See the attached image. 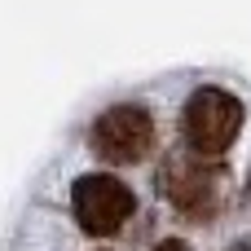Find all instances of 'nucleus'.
Instances as JSON below:
<instances>
[{
  "label": "nucleus",
  "instance_id": "20e7f679",
  "mask_svg": "<svg viewBox=\"0 0 251 251\" xmlns=\"http://www.w3.org/2000/svg\"><path fill=\"white\" fill-rule=\"evenodd\" d=\"M93 150L106 163H141L154 150V119L141 106H110L97 124H93Z\"/></svg>",
  "mask_w": 251,
  "mask_h": 251
},
{
  "label": "nucleus",
  "instance_id": "f03ea898",
  "mask_svg": "<svg viewBox=\"0 0 251 251\" xmlns=\"http://www.w3.org/2000/svg\"><path fill=\"white\" fill-rule=\"evenodd\" d=\"M71 212L79 221L84 234L106 238L115 229H124V221L137 212V194L119 181V176H79L71 190Z\"/></svg>",
  "mask_w": 251,
  "mask_h": 251
},
{
  "label": "nucleus",
  "instance_id": "7ed1b4c3",
  "mask_svg": "<svg viewBox=\"0 0 251 251\" xmlns=\"http://www.w3.org/2000/svg\"><path fill=\"white\" fill-rule=\"evenodd\" d=\"M221 185V172H216V159L212 154H199V150H176L168 163H163V194L185 212V216H212L216 212V190Z\"/></svg>",
  "mask_w": 251,
  "mask_h": 251
},
{
  "label": "nucleus",
  "instance_id": "39448f33",
  "mask_svg": "<svg viewBox=\"0 0 251 251\" xmlns=\"http://www.w3.org/2000/svg\"><path fill=\"white\" fill-rule=\"evenodd\" d=\"M154 251H190V247H185L181 238H163V243H159V247H154Z\"/></svg>",
  "mask_w": 251,
  "mask_h": 251
},
{
  "label": "nucleus",
  "instance_id": "f257e3e1",
  "mask_svg": "<svg viewBox=\"0 0 251 251\" xmlns=\"http://www.w3.org/2000/svg\"><path fill=\"white\" fill-rule=\"evenodd\" d=\"M181 132H185V146L190 150L221 159L234 146V137L243 132V101L234 93H225V88H199L185 101Z\"/></svg>",
  "mask_w": 251,
  "mask_h": 251
}]
</instances>
